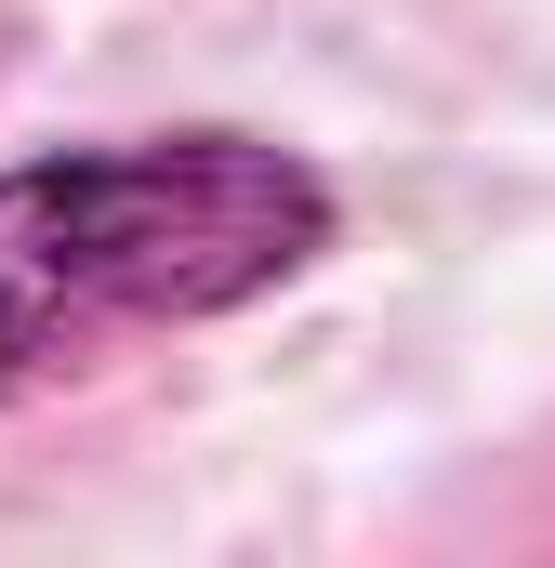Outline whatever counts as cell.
<instances>
[{
  "instance_id": "1",
  "label": "cell",
  "mask_w": 555,
  "mask_h": 568,
  "mask_svg": "<svg viewBox=\"0 0 555 568\" xmlns=\"http://www.w3.org/2000/svg\"><path fill=\"white\" fill-rule=\"evenodd\" d=\"M331 252V185L265 133H120L0 172V410L120 331L239 317Z\"/></svg>"
}]
</instances>
